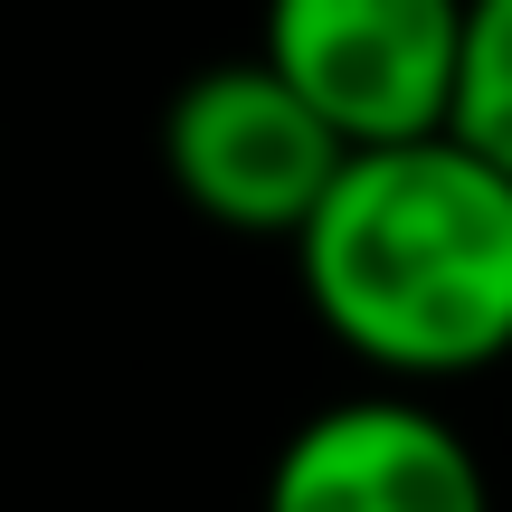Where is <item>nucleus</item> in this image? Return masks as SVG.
Masks as SVG:
<instances>
[{"mask_svg": "<svg viewBox=\"0 0 512 512\" xmlns=\"http://www.w3.org/2000/svg\"><path fill=\"white\" fill-rule=\"evenodd\" d=\"M304 304L389 380H456L512 351V181L456 133L351 152L294 228Z\"/></svg>", "mask_w": 512, "mask_h": 512, "instance_id": "nucleus-1", "label": "nucleus"}, {"mask_svg": "<svg viewBox=\"0 0 512 512\" xmlns=\"http://www.w3.org/2000/svg\"><path fill=\"white\" fill-rule=\"evenodd\" d=\"M465 0H266V67L342 133V152L446 133Z\"/></svg>", "mask_w": 512, "mask_h": 512, "instance_id": "nucleus-2", "label": "nucleus"}, {"mask_svg": "<svg viewBox=\"0 0 512 512\" xmlns=\"http://www.w3.org/2000/svg\"><path fill=\"white\" fill-rule=\"evenodd\" d=\"M446 133H456L465 152H484V162L512 181V0H465Z\"/></svg>", "mask_w": 512, "mask_h": 512, "instance_id": "nucleus-5", "label": "nucleus"}, {"mask_svg": "<svg viewBox=\"0 0 512 512\" xmlns=\"http://www.w3.org/2000/svg\"><path fill=\"white\" fill-rule=\"evenodd\" d=\"M266 512H494V484L437 408L342 399L285 437Z\"/></svg>", "mask_w": 512, "mask_h": 512, "instance_id": "nucleus-4", "label": "nucleus"}, {"mask_svg": "<svg viewBox=\"0 0 512 512\" xmlns=\"http://www.w3.org/2000/svg\"><path fill=\"white\" fill-rule=\"evenodd\" d=\"M342 162H351L342 133H332L266 57L200 67L162 114L171 190H181L200 219L238 228V238H294Z\"/></svg>", "mask_w": 512, "mask_h": 512, "instance_id": "nucleus-3", "label": "nucleus"}]
</instances>
